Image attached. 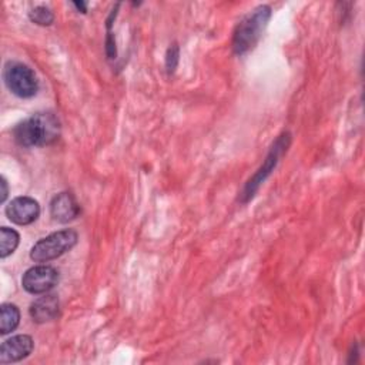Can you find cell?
Listing matches in <instances>:
<instances>
[{"label":"cell","instance_id":"obj_17","mask_svg":"<svg viewBox=\"0 0 365 365\" xmlns=\"http://www.w3.org/2000/svg\"><path fill=\"white\" fill-rule=\"evenodd\" d=\"M74 4V7L78 10V11H81V13H86L87 11V3H84V1H74L73 3Z\"/></svg>","mask_w":365,"mask_h":365},{"label":"cell","instance_id":"obj_4","mask_svg":"<svg viewBox=\"0 0 365 365\" xmlns=\"http://www.w3.org/2000/svg\"><path fill=\"white\" fill-rule=\"evenodd\" d=\"M291 143V135L289 133H282L277 140L275 143L272 144L269 153L267 154L262 165L257 170V173L247 181L242 192H241V201L242 202H247L248 200H251L255 192L258 191L259 185L267 180V177L272 173V170L275 168V165L278 164L279 158L282 157V154L287 151L288 145Z\"/></svg>","mask_w":365,"mask_h":365},{"label":"cell","instance_id":"obj_10","mask_svg":"<svg viewBox=\"0 0 365 365\" xmlns=\"http://www.w3.org/2000/svg\"><path fill=\"white\" fill-rule=\"evenodd\" d=\"M60 302L53 294H44L30 305V317L37 324L53 321L58 315Z\"/></svg>","mask_w":365,"mask_h":365},{"label":"cell","instance_id":"obj_8","mask_svg":"<svg viewBox=\"0 0 365 365\" xmlns=\"http://www.w3.org/2000/svg\"><path fill=\"white\" fill-rule=\"evenodd\" d=\"M34 342L30 335H14L6 339L0 348V362L11 364L27 358L33 351Z\"/></svg>","mask_w":365,"mask_h":365},{"label":"cell","instance_id":"obj_11","mask_svg":"<svg viewBox=\"0 0 365 365\" xmlns=\"http://www.w3.org/2000/svg\"><path fill=\"white\" fill-rule=\"evenodd\" d=\"M20 311L14 304H1L0 307V334L6 335L17 328Z\"/></svg>","mask_w":365,"mask_h":365},{"label":"cell","instance_id":"obj_3","mask_svg":"<svg viewBox=\"0 0 365 365\" xmlns=\"http://www.w3.org/2000/svg\"><path fill=\"white\" fill-rule=\"evenodd\" d=\"M78 240V235L74 230H61L51 232L50 235L38 240L31 251L30 258L36 262H47L51 259H56L70 251Z\"/></svg>","mask_w":365,"mask_h":365},{"label":"cell","instance_id":"obj_12","mask_svg":"<svg viewBox=\"0 0 365 365\" xmlns=\"http://www.w3.org/2000/svg\"><path fill=\"white\" fill-rule=\"evenodd\" d=\"M20 235L16 230L1 227L0 228V257L6 258L13 254L19 245Z\"/></svg>","mask_w":365,"mask_h":365},{"label":"cell","instance_id":"obj_16","mask_svg":"<svg viewBox=\"0 0 365 365\" xmlns=\"http://www.w3.org/2000/svg\"><path fill=\"white\" fill-rule=\"evenodd\" d=\"M0 185H1V195H0V201L3 202V201L6 200V197H7V192H9V190H7V182H6L4 177H1V180H0Z\"/></svg>","mask_w":365,"mask_h":365},{"label":"cell","instance_id":"obj_2","mask_svg":"<svg viewBox=\"0 0 365 365\" xmlns=\"http://www.w3.org/2000/svg\"><path fill=\"white\" fill-rule=\"evenodd\" d=\"M271 17V7L261 4L250 11L235 27L232 36V50L235 54L250 51L259 40Z\"/></svg>","mask_w":365,"mask_h":365},{"label":"cell","instance_id":"obj_9","mask_svg":"<svg viewBox=\"0 0 365 365\" xmlns=\"http://www.w3.org/2000/svg\"><path fill=\"white\" fill-rule=\"evenodd\" d=\"M50 214L58 222H68L78 217L80 205L73 194L60 192L50 202Z\"/></svg>","mask_w":365,"mask_h":365},{"label":"cell","instance_id":"obj_15","mask_svg":"<svg viewBox=\"0 0 365 365\" xmlns=\"http://www.w3.org/2000/svg\"><path fill=\"white\" fill-rule=\"evenodd\" d=\"M106 54L110 60L115 58L117 57V47H115V38L114 36L111 34V31L107 33V37H106Z\"/></svg>","mask_w":365,"mask_h":365},{"label":"cell","instance_id":"obj_5","mask_svg":"<svg viewBox=\"0 0 365 365\" xmlns=\"http://www.w3.org/2000/svg\"><path fill=\"white\" fill-rule=\"evenodd\" d=\"M3 77L7 88L20 98H30L36 96L38 90V80L36 73L23 63H7Z\"/></svg>","mask_w":365,"mask_h":365},{"label":"cell","instance_id":"obj_1","mask_svg":"<svg viewBox=\"0 0 365 365\" xmlns=\"http://www.w3.org/2000/svg\"><path fill=\"white\" fill-rule=\"evenodd\" d=\"M60 135V123L53 113L38 111L17 124L13 130L16 143L21 147H44Z\"/></svg>","mask_w":365,"mask_h":365},{"label":"cell","instance_id":"obj_7","mask_svg":"<svg viewBox=\"0 0 365 365\" xmlns=\"http://www.w3.org/2000/svg\"><path fill=\"white\" fill-rule=\"evenodd\" d=\"M7 218L19 225H29L40 215V205L31 197H16L6 207Z\"/></svg>","mask_w":365,"mask_h":365},{"label":"cell","instance_id":"obj_6","mask_svg":"<svg viewBox=\"0 0 365 365\" xmlns=\"http://www.w3.org/2000/svg\"><path fill=\"white\" fill-rule=\"evenodd\" d=\"M58 282V271L51 265H36L29 268L21 278L23 288L33 295L47 294Z\"/></svg>","mask_w":365,"mask_h":365},{"label":"cell","instance_id":"obj_13","mask_svg":"<svg viewBox=\"0 0 365 365\" xmlns=\"http://www.w3.org/2000/svg\"><path fill=\"white\" fill-rule=\"evenodd\" d=\"M29 17L38 26H50L54 21L53 11L46 6H36L29 11Z\"/></svg>","mask_w":365,"mask_h":365},{"label":"cell","instance_id":"obj_14","mask_svg":"<svg viewBox=\"0 0 365 365\" xmlns=\"http://www.w3.org/2000/svg\"><path fill=\"white\" fill-rule=\"evenodd\" d=\"M178 60H180V48L177 43H173L165 53V68L168 74H173L175 71L178 66Z\"/></svg>","mask_w":365,"mask_h":365}]
</instances>
